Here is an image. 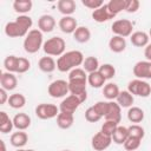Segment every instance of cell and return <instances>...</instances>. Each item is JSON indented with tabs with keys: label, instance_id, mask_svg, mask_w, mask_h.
<instances>
[{
	"label": "cell",
	"instance_id": "obj_1",
	"mask_svg": "<svg viewBox=\"0 0 151 151\" xmlns=\"http://www.w3.org/2000/svg\"><path fill=\"white\" fill-rule=\"evenodd\" d=\"M84 54L80 51L73 50L65 52L63 55H60L57 60V68L60 72H68L73 68H77L78 66L83 65L84 63Z\"/></svg>",
	"mask_w": 151,
	"mask_h": 151
},
{
	"label": "cell",
	"instance_id": "obj_2",
	"mask_svg": "<svg viewBox=\"0 0 151 151\" xmlns=\"http://www.w3.org/2000/svg\"><path fill=\"white\" fill-rule=\"evenodd\" d=\"M42 32L39 29H31L24 40V50L29 53H37L42 46H44V39H42Z\"/></svg>",
	"mask_w": 151,
	"mask_h": 151
},
{
	"label": "cell",
	"instance_id": "obj_3",
	"mask_svg": "<svg viewBox=\"0 0 151 151\" xmlns=\"http://www.w3.org/2000/svg\"><path fill=\"white\" fill-rule=\"evenodd\" d=\"M65 48H66V42L60 37H52L47 39L42 46L44 52L47 55H53V57L63 55L65 53Z\"/></svg>",
	"mask_w": 151,
	"mask_h": 151
},
{
	"label": "cell",
	"instance_id": "obj_4",
	"mask_svg": "<svg viewBox=\"0 0 151 151\" xmlns=\"http://www.w3.org/2000/svg\"><path fill=\"white\" fill-rule=\"evenodd\" d=\"M127 91L132 94V96H138V97H143L146 98L151 94V85L142 79H134L131 80L127 85Z\"/></svg>",
	"mask_w": 151,
	"mask_h": 151
},
{
	"label": "cell",
	"instance_id": "obj_5",
	"mask_svg": "<svg viewBox=\"0 0 151 151\" xmlns=\"http://www.w3.org/2000/svg\"><path fill=\"white\" fill-rule=\"evenodd\" d=\"M111 29L114 35H118L122 38L131 37L132 29H133V24L127 19H119L112 24Z\"/></svg>",
	"mask_w": 151,
	"mask_h": 151
},
{
	"label": "cell",
	"instance_id": "obj_6",
	"mask_svg": "<svg viewBox=\"0 0 151 151\" xmlns=\"http://www.w3.org/2000/svg\"><path fill=\"white\" fill-rule=\"evenodd\" d=\"M47 91H48V94L52 98H63L70 92L68 81L63 80V79L54 80L48 85Z\"/></svg>",
	"mask_w": 151,
	"mask_h": 151
},
{
	"label": "cell",
	"instance_id": "obj_7",
	"mask_svg": "<svg viewBox=\"0 0 151 151\" xmlns=\"http://www.w3.org/2000/svg\"><path fill=\"white\" fill-rule=\"evenodd\" d=\"M60 110L54 104H39L35 107V116L40 119H52L59 114Z\"/></svg>",
	"mask_w": 151,
	"mask_h": 151
},
{
	"label": "cell",
	"instance_id": "obj_8",
	"mask_svg": "<svg viewBox=\"0 0 151 151\" xmlns=\"http://www.w3.org/2000/svg\"><path fill=\"white\" fill-rule=\"evenodd\" d=\"M111 143H112V137L103 133L101 131L97 132L92 137V139H91V145H92V147L96 151H104V150H106L111 145Z\"/></svg>",
	"mask_w": 151,
	"mask_h": 151
},
{
	"label": "cell",
	"instance_id": "obj_9",
	"mask_svg": "<svg viewBox=\"0 0 151 151\" xmlns=\"http://www.w3.org/2000/svg\"><path fill=\"white\" fill-rule=\"evenodd\" d=\"M133 74L137 79H151V61L140 60L133 66Z\"/></svg>",
	"mask_w": 151,
	"mask_h": 151
},
{
	"label": "cell",
	"instance_id": "obj_10",
	"mask_svg": "<svg viewBox=\"0 0 151 151\" xmlns=\"http://www.w3.org/2000/svg\"><path fill=\"white\" fill-rule=\"evenodd\" d=\"M87 81H68L70 93L76 96L81 103L87 99V90H86Z\"/></svg>",
	"mask_w": 151,
	"mask_h": 151
},
{
	"label": "cell",
	"instance_id": "obj_11",
	"mask_svg": "<svg viewBox=\"0 0 151 151\" xmlns=\"http://www.w3.org/2000/svg\"><path fill=\"white\" fill-rule=\"evenodd\" d=\"M81 101L73 94L67 96L66 98H64L59 105V110L60 112H65V113H71L73 114L76 112V110L80 106Z\"/></svg>",
	"mask_w": 151,
	"mask_h": 151
},
{
	"label": "cell",
	"instance_id": "obj_12",
	"mask_svg": "<svg viewBox=\"0 0 151 151\" xmlns=\"http://www.w3.org/2000/svg\"><path fill=\"white\" fill-rule=\"evenodd\" d=\"M27 31L25 28H22L15 20L14 21H9L6 24L5 26V34L9 38H21V37H26L27 35Z\"/></svg>",
	"mask_w": 151,
	"mask_h": 151
},
{
	"label": "cell",
	"instance_id": "obj_13",
	"mask_svg": "<svg viewBox=\"0 0 151 151\" xmlns=\"http://www.w3.org/2000/svg\"><path fill=\"white\" fill-rule=\"evenodd\" d=\"M59 28L61 32L66 33V34H73L76 32V29L78 28V24H77V20L76 18L68 15V17H63L60 20H59Z\"/></svg>",
	"mask_w": 151,
	"mask_h": 151
},
{
	"label": "cell",
	"instance_id": "obj_14",
	"mask_svg": "<svg viewBox=\"0 0 151 151\" xmlns=\"http://www.w3.org/2000/svg\"><path fill=\"white\" fill-rule=\"evenodd\" d=\"M55 27V19L50 14H44L38 19V29L42 33H50Z\"/></svg>",
	"mask_w": 151,
	"mask_h": 151
},
{
	"label": "cell",
	"instance_id": "obj_15",
	"mask_svg": "<svg viewBox=\"0 0 151 151\" xmlns=\"http://www.w3.org/2000/svg\"><path fill=\"white\" fill-rule=\"evenodd\" d=\"M0 84H1V87L5 88L6 91H12L17 87L18 79L11 72H2L0 76Z\"/></svg>",
	"mask_w": 151,
	"mask_h": 151
},
{
	"label": "cell",
	"instance_id": "obj_16",
	"mask_svg": "<svg viewBox=\"0 0 151 151\" xmlns=\"http://www.w3.org/2000/svg\"><path fill=\"white\" fill-rule=\"evenodd\" d=\"M120 119H122V107L114 101H109V109L105 116V120H112L119 124Z\"/></svg>",
	"mask_w": 151,
	"mask_h": 151
},
{
	"label": "cell",
	"instance_id": "obj_17",
	"mask_svg": "<svg viewBox=\"0 0 151 151\" xmlns=\"http://www.w3.org/2000/svg\"><path fill=\"white\" fill-rule=\"evenodd\" d=\"M149 34L143 32V31H137V32H133L130 37V40H131V44L136 47H146L149 45Z\"/></svg>",
	"mask_w": 151,
	"mask_h": 151
},
{
	"label": "cell",
	"instance_id": "obj_18",
	"mask_svg": "<svg viewBox=\"0 0 151 151\" xmlns=\"http://www.w3.org/2000/svg\"><path fill=\"white\" fill-rule=\"evenodd\" d=\"M92 19L97 22H106L110 19H113V17L111 15V13L109 12L107 5L104 4L101 7H99L98 9H94L92 12Z\"/></svg>",
	"mask_w": 151,
	"mask_h": 151
},
{
	"label": "cell",
	"instance_id": "obj_19",
	"mask_svg": "<svg viewBox=\"0 0 151 151\" xmlns=\"http://www.w3.org/2000/svg\"><path fill=\"white\" fill-rule=\"evenodd\" d=\"M14 127L18 129V131H24L29 127L31 125V117L26 113H17L13 118Z\"/></svg>",
	"mask_w": 151,
	"mask_h": 151
},
{
	"label": "cell",
	"instance_id": "obj_20",
	"mask_svg": "<svg viewBox=\"0 0 151 151\" xmlns=\"http://www.w3.org/2000/svg\"><path fill=\"white\" fill-rule=\"evenodd\" d=\"M57 7H58V11L64 14V17H68L71 14H73L76 12V2L73 0H59L57 2Z\"/></svg>",
	"mask_w": 151,
	"mask_h": 151
},
{
	"label": "cell",
	"instance_id": "obj_21",
	"mask_svg": "<svg viewBox=\"0 0 151 151\" xmlns=\"http://www.w3.org/2000/svg\"><path fill=\"white\" fill-rule=\"evenodd\" d=\"M38 67L45 73H52L57 68V63L52 57H42L38 61Z\"/></svg>",
	"mask_w": 151,
	"mask_h": 151
},
{
	"label": "cell",
	"instance_id": "obj_22",
	"mask_svg": "<svg viewBox=\"0 0 151 151\" xmlns=\"http://www.w3.org/2000/svg\"><path fill=\"white\" fill-rule=\"evenodd\" d=\"M109 47L112 52L120 53V52L125 51V48H126V40H125V38L113 35L109 41Z\"/></svg>",
	"mask_w": 151,
	"mask_h": 151
},
{
	"label": "cell",
	"instance_id": "obj_23",
	"mask_svg": "<svg viewBox=\"0 0 151 151\" xmlns=\"http://www.w3.org/2000/svg\"><path fill=\"white\" fill-rule=\"evenodd\" d=\"M73 122H74V117L71 113L59 112V114L57 116V125L63 130L70 129L73 125Z\"/></svg>",
	"mask_w": 151,
	"mask_h": 151
},
{
	"label": "cell",
	"instance_id": "obj_24",
	"mask_svg": "<svg viewBox=\"0 0 151 151\" xmlns=\"http://www.w3.org/2000/svg\"><path fill=\"white\" fill-rule=\"evenodd\" d=\"M9 142H11V144H12L14 147L21 149V147L25 146L26 143L28 142V136H27V133L24 132V131H18V132L12 133V136H11V138H9Z\"/></svg>",
	"mask_w": 151,
	"mask_h": 151
},
{
	"label": "cell",
	"instance_id": "obj_25",
	"mask_svg": "<svg viewBox=\"0 0 151 151\" xmlns=\"http://www.w3.org/2000/svg\"><path fill=\"white\" fill-rule=\"evenodd\" d=\"M33 7V2L31 0H15L13 2V9L20 15H26Z\"/></svg>",
	"mask_w": 151,
	"mask_h": 151
},
{
	"label": "cell",
	"instance_id": "obj_26",
	"mask_svg": "<svg viewBox=\"0 0 151 151\" xmlns=\"http://www.w3.org/2000/svg\"><path fill=\"white\" fill-rule=\"evenodd\" d=\"M126 4H127V0H111L106 5H107V8H109V12L114 18L118 13H120L122 11H125Z\"/></svg>",
	"mask_w": 151,
	"mask_h": 151
},
{
	"label": "cell",
	"instance_id": "obj_27",
	"mask_svg": "<svg viewBox=\"0 0 151 151\" xmlns=\"http://www.w3.org/2000/svg\"><path fill=\"white\" fill-rule=\"evenodd\" d=\"M129 137H130V134H129V129L125 127V126H119V125H118V127L116 129L114 133L112 134V142L116 143V144L122 145V144H124V143L126 142V139H127Z\"/></svg>",
	"mask_w": 151,
	"mask_h": 151
},
{
	"label": "cell",
	"instance_id": "obj_28",
	"mask_svg": "<svg viewBox=\"0 0 151 151\" xmlns=\"http://www.w3.org/2000/svg\"><path fill=\"white\" fill-rule=\"evenodd\" d=\"M119 92H120V90H119L118 85L114 84V83H107V84L104 85L103 94H104V97H105L106 99H109V100H111V101L114 100V99H117Z\"/></svg>",
	"mask_w": 151,
	"mask_h": 151
},
{
	"label": "cell",
	"instance_id": "obj_29",
	"mask_svg": "<svg viewBox=\"0 0 151 151\" xmlns=\"http://www.w3.org/2000/svg\"><path fill=\"white\" fill-rule=\"evenodd\" d=\"M73 38L77 42L85 44L91 39V32L86 26H79L73 33Z\"/></svg>",
	"mask_w": 151,
	"mask_h": 151
},
{
	"label": "cell",
	"instance_id": "obj_30",
	"mask_svg": "<svg viewBox=\"0 0 151 151\" xmlns=\"http://www.w3.org/2000/svg\"><path fill=\"white\" fill-rule=\"evenodd\" d=\"M117 104L120 106V107H131L133 101H134V98L133 96L126 90V91H120L118 97H117Z\"/></svg>",
	"mask_w": 151,
	"mask_h": 151
},
{
	"label": "cell",
	"instance_id": "obj_31",
	"mask_svg": "<svg viewBox=\"0 0 151 151\" xmlns=\"http://www.w3.org/2000/svg\"><path fill=\"white\" fill-rule=\"evenodd\" d=\"M13 127H14L13 119H11L9 116L5 111H1L0 112V132L1 133H8L12 131Z\"/></svg>",
	"mask_w": 151,
	"mask_h": 151
},
{
	"label": "cell",
	"instance_id": "obj_32",
	"mask_svg": "<svg viewBox=\"0 0 151 151\" xmlns=\"http://www.w3.org/2000/svg\"><path fill=\"white\" fill-rule=\"evenodd\" d=\"M105 81H106V79L99 73V71L88 73V76H87V83L92 87H94V88H99V87L104 86L105 85Z\"/></svg>",
	"mask_w": 151,
	"mask_h": 151
},
{
	"label": "cell",
	"instance_id": "obj_33",
	"mask_svg": "<svg viewBox=\"0 0 151 151\" xmlns=\"http://www.w3.org/2000/svg\"><path fill=\"white\" fill-rule=\"evenodd\" d=\"M99 61L96 57H86L84 59L83 63V70L87 73H92V72H97L99 70Z\"/></svg>",
	"mask_w": 151,
	"mask_h": 151
},
{
	"label": "cell",
	"instance_id": "obj_34",
	"mask_svg": "<svg viewBox=\"0 0 151 151\" xmlns=\"http://www.w3.org/2000/svg\"><path fill=\"white\" fill-rule=\"evenodd\" d=\"M7 103L12 109H21L26 104V98L21 93H13L9 96Z\"/></svg>",
	"mask_w": 151,
	"mask_h": 151
},
{
	"label": "cell",
	"instance_id": "obj_35",
	"mask_svg": "<svg viewBox=\"0 0 151 151\" xmlns=\"http://www.w3.org/2000/svg\"><path fill=\"white\" fill-rule=\"evenodd\" d=\"M127 119L131 123H140L144 119V111L138 106H131L127 111Z\"/></svg>",
	"mask_w": 151,
	"mask_h": 151
},
{
	"label": "cell",
	"instance_id": "obj_36",
	"mask_svg": "<svg viewBox=\"0 0 151 151\" xmlns=\"http://www.w3.org/2000/svg\"><path fill=\"white\" fill-rule=\"evenodd\" d=\"M18 60H19V57L7 55L5 58V60H4V67H5L6 72L17 73V70H18Z\"/></svg>",
	"mask_w": 151,
	"mask_h": 151
},
{
	"label": "cell",
	"instance_id": "obj_37",
	"mask_svg": "<svg viewBox=\"0 0 151 151\" xmlns=\"http://www.w3.org/2000/svg\"><path fill=\"white\" fill-rule=\"evenodd\" d=\"M68 81H87V74L83 68H73L68 73Z\"/></svg>",
	"mask_w": 151,
	"mask_h": 151
},
{
	"label": "cell",
	"instance_id": "obj_38",
	"mask_svg": "<svg viewBox=\"0 0 151 151\" xmlns=\"http://www.w3.org/2000/svg\"><path fill=\"white\" fill-rule=\"evenodd\" d=\"M98 71H99V73H100L106 80L113 78L114 74H116V68H114V66L111 65V64H103V65H100Z\"/></svg>",
	"mask_w": 151,
	"mask_h": 151
},
{
	"label": "cell",
	"instance_id": "obj_39",
	"mask_svg": "<svg viewBox=\"0 0 151 151\" xmlns=\"http://www.w3.org/2000/svg\"><path fill=\"white\" fill-rule=\"evenodd\" d=\"M140 143H142V139L134 138V137H131V136H130L123 145H124V149H125L126 151H136V150L140 146Z\"/></svg>",
	"mask_w": 151,
	"mask_h": 151
},
{
	"label": "cell",
	"instance_id": "obj_40",
	"mask_svg": "<svg viewBox=\"0 0 151 151\" xmlns=\"http://www.w3.org/2000/svg\"><path fill=\"white\" fill-rule=\"evenodd\" d=\"M117 127H118V123L112 122V120H105V122L103 123V125H101V130H100V131H101L103 133H105V134L112 137V134L114 133V131H116Z\"/></svg>",
	"mask_w": 151,
	"mask_h": 151
},
{
	"label": "cell",
	"instance_id": "obj_41",
	"mask_svg": "<svg viewBox=\"0 0 151 151\" xmlns=\"http://www.w3.org/2000/svg\"><path fill=\"white\" fill-rule=\"evenodd\" d=\"M127 129H129V134H130L131 137L143 139L144 136H145L144 129H143L140 125H138V124H132V125H130Z\"/></svg>",
	"mask_w": 151,
	"mask_h": 151
},
{
	"label": "cell",
	"instance_id": "obj_42",
	"mask_svg": "<svg viewBox=\"0 0 151 151\" xmlns=\"http://www.w3.org/2000/svg\"><path fill=\"white\" fill-rule=\"evenodd\" d=\"M15 21H17L22 28H25L27 32L31 31L29 28H31L32 25H33V20H32V18L28 17V15H19V17L15 19Z\"/></svg>",
	"mask_w": 151,
	"mask_h": 151
},
{
	"label": "cell",
	"instance_id": "obj_43",
	"mask_svg": "<svg viewBox=\"0 0 151 151\" xmlns=\"http://www.w3.org/2000/svg\"><path fill=\"white\" fill-rule=\"evenodd\" d=\"M94 110H96V112L103 118H105V116H106V113H107V109H109V101H97L93 106H92Z\"/></svg>",
	"mask_w": 151,
	"mask_h": 151
},
{
	"label": "cell",
	"instance_id": "obj_44",
	"mask_svg": "<svg viewBox=\"0 0 151 151\" xmlns=\"http://www.w3.org/2000/svg\"><path fill=\"white\" fill-rule=\"evenodd\" d=\"M85 119L87 120V122H90V123H97V122H99L100 119H101V117L96 112V110L91 106V107H88L86 111H85Z\"/></svg>",
	"mask_w": 151,
	"mask_h": 151
},
{
	"label": "cell",
	"instance_id": "obj_45",
	"mask_svg": "<svg viewBox=\"0 0 151 151\" xmlns=\"http://www.w3.org/2000/svg\"><path fill=\"white\" fill-rule=\"evenodd\" d=\"M31 67V63L28 59L24 58V57H19V60H18V70H17V73H25L29 70Z\"/></svg>",
	"mask_w": 151,
	"mask_h": 151
},
{
	"label": "cell",
	"instance_id": "obj_46",
	"mask_svg": "<svg viewBox=\"0 0 151 151\" xmlns=\"http://www.w3.org/2000/svg\"><path fill=\"white\" fill-rule=\"evenodd\" d=\"M81 4L85 6V7H87V8H90V9H98L99 7H101L103 5H104V2L101 1V0H83L81 1Z\"/></svg>",
	"mask_w": 151,
	"mask_h": 151
},
{
	"label": "cell",
	"instance_id": "obj_47",
	"mask_svg": "<svg viewBox=\"0 0 151 151\" xmlns=\"http://www.w3.org/2000/svg\"><path fill=\"white\" fill-rule=\"evenodd\" d=\"M139 6H140V4L138 0H127L125 11L127 13H136L139 9Z\"/></svg>",
	"mask_w": 151,
	"mask_h": 151
},
{
	"label": "cell",
	"instance_id": "obj_48",
	"mask_svg": "<svg viewBox=\"0 0 151 151\" xmlns=\"http://www.w3.org/2000/svg\"><path fill=\"white\" fill-rule=\"evenodd\" d=\"M9 96L7 94V91L5 88H0V105H4L6 101H8Z\"/></svg>",
	"mask_w": 151,
	"mask_h": 151
},
{
	"label": "cell",
	"instance_id": "obj_49",
	"mask_svg": "<svg viewBox=\"0 0 151 151\" xmlns=\"http://www.w3.org/2000/svg\"><path fill=\"white\" fill-rule=\"evenodd\" d=\"M144 55L147 61H151V44H149L144 50Z\"/></svg>",
	"mask_w": 151,
	"mask_h": 151
},
{
	"label": "cell",
	"instance_id": "obj_50",
	"mask_svg": "<svg viewBox=\"0 0 151 151\" xmlns=\"http://www.w3.org/2000/svg\"><path fill=\"white\" fill-rule=\"evenodd\" d=\"M0 144H1V151H7V150H6L5 142H4V140H0Z\"/></svg>",
	"mask_w": 151,
	"mask_h": 151
},
{
	"label": "cell",
	"instance_id": "obj_51",
	"mask_svg": "<svg viewBox=\"0 0 151 151\" xmlns=\"http://www.w3.org/2000/svg\"><path fill=\"white\" fill-rule=\"evenodd\" d=\"M149 37L151 38V28H150V31H149Z\"/></svg>",
	"mask_w": 151,
	"mask_h": 151
},
{
	"label": "cell",
	"instance_id": "obj_52",
	"mask_svg": "<svg viewBox=\"0 0 151 151\" xmlns=\"http://www.w3.org/2000/svg\"><path fill=\"white\" fill-rule=\"evenodd\" d=\"M17 151H26V150H24V149H18Z\"/></svg>",
	"mask_w": 151,
	"mask_h": 151
},
{
	"label": "cell",
	"instance_id": "obj_53",
	"mask_svg": "<svg viewBox=\"0 0 151 151\" xmlns=\"http://www.w3.org/2000/svg\"><path fill=\"white\" fill-rule=\"evenodd\" d=\"M26 151H34L33 149H28V150H26Z\"/></svg>",
	"mask_w": 151,
	"mask_h": 151
},
{
	"label": "cell",
	"instance_id": "obj_54",
	"mask_svg": "<svg viewBox=\"0 0 151 151\" xmlns=\"http://www.w3.org/2000/svg\"><path fill=\"white\" fill-rule=\"evenodd\" d=\"M64 151H70V150H64Z\"/></svg>",
	"mask_w": 151,
	"mask_h": 151
}]
</instances>
